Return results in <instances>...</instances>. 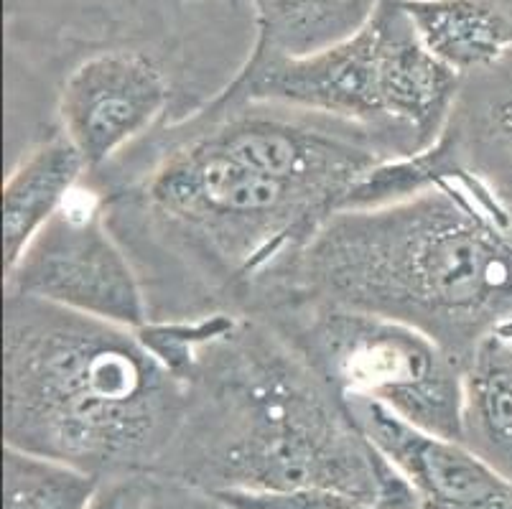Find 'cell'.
<instances>
[{"label": "cell", "instance_id": "13", "mask_svg": "<svg viewBox=\"0 0 512 509\" xmlns=\"http://www.w3.org/2000/svg\"><path fill=\"white\" fill-rule=\"evenodd\" d=\"M462 441L512 482V326L487 336L464 367Z\"/></svg>", "mask_w": 512, "mask_h": 509}, {"label": "cell", "instance_id": "4", "mask_svg": "<svg viewBox=\"0 0 512 509\" xmlns=\"http://www.w3.org/2000/svg\"><path fill=\"white\" fill-rule=\"evenodd\" d=\"M184 415V382L166 370L138 329L6 293V446L100 479L158 476Z\"/></svg>", "mask_w": 512, "mask_h": 509}, {"label": "cell", "instance_id": "20", "mask_svg": "<svg viewBox=\"0 0 512 509\" xmlns=\"http://www.w3.org/2000/svg\"><path fill=\"white\" fill-rule=\"evenodd\" d=\"M230 3H240V0H230Z\"/></svg>", "mask_w": 512, "mask_h": 509}, {"label": "cell", "instance_id": "3", "mask_svg": "<svg viewBox=\"0 0 512 509\" xmlns=\"http://www.w3.org/2000/svg\"><path fill=\"white\" fill-rule=\"evenodd\" d=\"M184 387V423L158 476L207 492L329 489L416 509L347 400L265 319L230 314L199 347Z\"/></svg>", "mask_w": 512, "mask_h": 509}, {"label": "cell", "instance_id": "12", "mask_svg": "<svg viewBox=\"0 0 512 509\" xmlns=\"http://www.w3.org/2000/svg\"><path fill=\"white\" fill-rule=\"evenodd\" d=\"M423 44L456 74L487 72L512 54V0H400Z\"/></svg>", "mask_w": 512, "mask_h": 509}, {"label": "cell", "instance_id": "5", "mask_svg": "<svg viewBox=\"0 0 512 509\" xmlns=\"http://www.w3.org/2000/svg\"><path fill=\"white\" fill-rule=\"evenodd\" d=\"M258 319L296 344L344 400H370L411 426L462 441L464 367L423 331L316 303Z\"/></svg>", "mask_w": 512, "mask_h": 509}, {"label": "cell", "instance_id": "2", "mask_svg": "<svg viewBox=\"0 0 512 509\" xmlns=\"http://www.w3.org/2000/svg\"><path fill=\"white\" fill-rule=\"evenodd\" d=\"M418 194L339 209L240 314L339 306L400 321L467 367L479 344L512 326V156L456 107Z\"/></svg>", "mask_w": 512, "mask_h": 509}, {"label": "cell", "instance_id": "9", "mask_svg": "<svg viewBox=\"0 0 512 509\" xmlns=\"http://www.w3.org/2000/svg\"><path fill=\"white\" fill-rule=\"evenodd\" d=\"M372 446L395 466L416 509H512V482L464 441L411 426L370 400H347Z\"/></svg>", "mask_w": 512, "mask_h": 509}, {"label": "cell", "instance_id": "6", "mask_svg": "<svg viewBox=\"0 0 512 509\" xmlns=\"http://www.w3.org/2000/svg\"><path fill=\"white\" fill-rule=\"evenodd\" d=\"M6 293L141 329L151 321L143 278L107 219L100 189L74 191L6 270Z\"/></svg>", "mask_w": 512, "mask_h": 509}, {"label": "cell", "instance_id": "10", "mask_svg": "<svg viewBox=\"0 0 512 509\" xmlns=\"http://www.w3.org/2000/svg\"><path fill=\"white\" fill-rule=\"evenodd\" d=\"M372 23L390 140L398 156H416L449 128L464 77L423 44L400 0H380Z\"/></svg>", "mask_w": 512, "mask_h": 509}, {"label": "cell", "instance_id": "11", "mask_svg": "<svg viewBox=\"0 0 512 509\" xmlns=\"http://www.w3.org/2000/svg\"><path fill=\"white\" fill-rule=\"evenodd\" d=\"M87 174L85 158L62 133L41 140L11 168L3 184V268L21 258Z\"/></svg>", "mask_w": 512, "mask_h": 509}, {"label": "cell", "instance_id": "19", "mask_svg": "<svg viewBox=\"0 0 512 509\" xmlns=\"http://www.w3.org/2000/svg\"><path fill=\"white\" fill-rule=\"evenodd\" d=\"M477 120H482L479 125L512 156V95L484 102V110L477 112Z\"/></svg>", "mask_w": 512, "mask_h": 509}, {"label": "cell", "instance_id": "18", "mask_svg": "<svg viewBox=\"0 0 512 509\" xmlns=\"http://www.w3.org/2000/svg\"><path fill=\"white\" fill-rule=\"evenodd\" d=\"M151 509H235L207 489L153 476V504Z\"/></svg>", "mask_w": 512, "mask_h": 509}, {"label": "cell", "instance_id": "16", "mask_svg": "<svg viewBox=\"0 0 512 509\" xmlns=\"http://www.w3.org/2000/svg\"><path fill=\"white\" fill-rule=\"evenodd\" d=\"M235 509H383L355 494L304 489V492H214Z\"/></svg>", "mask_w": 512, "mask_h": 509}, {"label": "cell", "instance_id": "8", "mask_svg": "<svg viewBox=\"0 0 512 509\" xmlns=\"http://www.w3.org/2000/svg\"><path fill=\"white\" fill-rule=\"evenodd\" d=\"M171 105L164 67L143 51H102L64 79L57 115L67 140L90 174L118 161L146 140Z\"/></svg>", "mask_w": 512, "mask_h": 509}, {"label": "cell", "instance_id": "1", "mask_svg": "<svg viewBox=\"0 0 512 509\" xmlns=\"http://www.w3.org/2000/svg\"><path fill=\"white\" fill-rule=\"evenodd\" d=\"M118 189L102 186L113 227L181 270L184 316L235 311L347 207L360 181L398 158L370 130L271 102H220L164 130Z\"/></svg>", "mask_w": 512, "mask_h": 509}, {"label": "cell", "instance_id": "7", "mask_svg": "<svg viewBox=\"0 0 512 509\" xmlns=\"http://www.w3.org/2000/svg\"><path fill=\"white\" fill-rule=\"evenodd\" d=\"M214 100L271 102L360 125L398 156L385 118L380 51L372 18L355 36L314 54L245 59L240 72Z\"/></svg>", "mask_w": 512, "mask_h": 509}, {"label": "cell", "instance_id": "17", "mask_svg": "<svg viewBox=\"0 0 512 509\" xmlns=\"http://www.w3.org/2000/svg\"><path fill=\"white\" fill-rule=\"evenodd\" d=\"M153 476L123 474L102 479L87 509H151Z\"/></svg>", "mask_w": 512, "mask_h": 509}, {"label": "cell", "instance_id": "14", "mask_svg": "<svg viewBox=\"0 0 512 509\" xmlns=\"http://www.w3.org/2000/svg\"><path fill=\"white\" fill-rule=\"evenodd\" d=\"M255 44L248 59L306 56L367 26L380 0H248Z\"/></svg>", "mask_w": 512, "mask_h": 509}, {"label": "cell", "instance_id": "15", "mask_svg": "<svg viewBox=\"0 0 512 509\" xmlns=\"http://www.w3.org/2000/svg\"><path fill=\"white\" fill-rule=\"evenodd\" d=\"M100 482L64 461L3 446V509H87Z\"/></svg>", "mask_w": 512, "mask_h": 509}]
</instances>
